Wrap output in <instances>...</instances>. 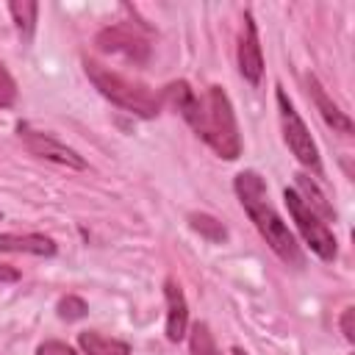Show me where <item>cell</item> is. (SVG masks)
I'll return each mask as SVG.
<instances>
[{
    "instance_id": "obj_1",
    "label": "cell",
    "mask_w": 355,
    "mask_h": 355,
    "mask_svg": "<svg viewBox=\"0 0 355 355\" xmlns=\"http://www.w3.org/2000/svg\"><path fill=\"white\" fill-rule=\"evenodd\" d=\"M161 100H166L178 114L191 125V130L225 161H236L241 155L239 122L233 114V103L222 86H208L202 97L186 80H175L164 89Z\"/></svg>"
},
{
    "instance_id": "obj_2",
    "label": "cell",
    "mask_w": 355,
    "mask_h": 355,
    "mask_svg": "<svg viewBox=\"0 0 355 355\" xmlns=\"http://www.w3.org/2000/svg\"><path fill=\"white\" fill-rule=\"evenodd\" d=\"M233 189H236V197H239L241 208L247 211L250 222H252L255 230L263 236V241L272 247V252H275L283 263H288V266H302L300 244H297V239L291 236V230L286 227V222L280 219V214L275 211V205L269 202L263 178H261L258 172H252V169H244V172L236 175Z\"/></svg>"
},
{
    "instance_id": "obj_3",
    "label": "cell",
    "mask_w": 355,
    "mask_h": 355,
    "mask_svg": "<svg viewBox=\"0 0 355 355\" xmlns=\"http://www.w3.org/2000/svg\"><path fill=\"white\" fill-rule=\"evenodd\" d=\"M83 69H86L89 80L94 83V89L114 105H119L141 119H153L161 114V105H164L161 94H155L141 80H133V78H128L100 61H92V58H83Z\"/></svg>"
},
{
    "instance_id": "obj_4",
    "label": "cell",
    "mask_w": 355,
    "mask_h": 355,
    "mask_svg": "<svg viewBox=\"0 0 355 355\" xmlns=\"http://www.w3.org/2000/svg\"><path fill=\"white\" fill-rule=\"evenodd\" d=\"M283 200L288 205V214L300 230V236L305 239V244L322 258V261H336L338 255V244L333 230L327 227V222H322V216L294 191V189H283Z\"/></svg>"
},
{
    "instance_id": "obj_5",
    "label": "cell",
    "mask_w": 355,
    "mask_h": 355,
    "mask_svg": "<svg viewBox=\"0 0 355 355\" xmlns=\"http://www.w3.org/2000/svg\"><path fill=\"white\" fill-rule=\"evenodd\" d=\"M275 100H277V114H280V128H283V139L288 144V150L294 153V158L308 166L313 175H322V158H319V147L308 130V125L302 122V116L297 114L294 103L288 100V94L277 86L275 92Z\"/></svg>"
},
{
    "instance_id": "obj_6",
    "label": "cell",
    "mask_w": 355,
    "mask_h": 355,
    "mask_svg": "<svg viewBox=\"0 0 355 355\" xmlns=\"http://www.w3.org/2000/svg\"><path fill=\"white\" fill-rule=\"evenodd\" d=\"M94 44H97V50H103L108 55H122L125 61H133V64H144L150 58L147 36L141 33L139 25H130V22H116V25L103 28L94 36Z\"/></svg>"
},
{
    "instance_id": "obj_7",
    "label": "cell",
    "mask_w": 355,
    "mask_h": 355,
    "mask_svg": "<svg viewBox=\"0 0 355 355\" xmlns=\"http://www.w3.org/2000/svg\"><path fill=\"white\" fill-rule=\"evenodd\" d=\"M17 133H19L22 144L28 147L31 155L44 158V161H53V164L67 166V169H86V158H83L78 150H72V147H67L64 141H58L55 136H50V133H44V130H36V128L28 125V122H19V125H17Z\"/></svg>"
},
{
    "instance_id": "obj_8",
    "label": "cell",
    "mask_w": 355,
    "mask_h": 355,
    "mask_svg": "<svg viewBox=\"0 0 355 355\" xmlns=\"http://www.w3.org/2000/svg\"><path fill=\"white\" fill-rule=\"evenodd\" d=\"M236 58H239V72H241V78H244L250 86H258V83H261V75H263V53H261L258 25H255V19H252L250 11H244V17H241V36H239Z\"/></svg>"
},
{
    "instance_id": "obj_9",
    "label": "cell",
    "mask_w": 355,
    "mask_h": 355,
    "mask_svg": "<svg viewBox=\"0 0 355 355\" xmlns=\"http://www.w3.org/2000/svg\"><path fill=\"white\" fill-rule=\"evenodd\" d=\"M164 300H166V338L180 341L189 327V305H186V294L175 277L164 280Z\"/></svg>"
},
{
    "instance_id": "obj_10",
    "label": "cell",
    "mask_w": 355,
    "mask_h": 355,
    "mask_svg": "<svg viewBox=\"0 0 355 355\" xmlns=\"http://www.w3.org/2000/svg\"><path fill=\"white\" fill-rule=\"evenodd\" d=\"M308 80V89H311V97H313V105H316V111L322 114V119L333 128V130H338V133H344V136H349L352 133V119L330 100V94L324 92V86L319 83V78L316 75H308L305 78Z\"/></svg>"
},
{
    "instance_id": "obj_11",
    "label": "cell",
    "mask_w": 355,
    "mask_h": 355,
    "mask_svg": "<svg viewBox=\"0 0 355 355\" xmlns=\"http://www.w3.org/2000/svg\"><path fill=\"white\" fill-rule=\"evenodd\" d=\"M0 250L50 258V255H55V241L44 233H0Z\"/></svg>"
},
{
    "instance_id": "obj_12",
    "label": "cell",
    "mask_w": 355,
    "mask_h": 355,
    "mask_svg": "<svg viewBox=\"0 0 355 355\" xmlns=\"http://www.w3.org/2000/svg\"><path fill=\"white\" fill-rule=\"evenodd\" d=\"M78 344H80V349L86 355H130V344L128 341L103 336L100 330H83L78 336Z\"/></svg>"
},
{
    "instance_id": "obj_13",
    "label": "cell",
    "mask_w": 355,
    "mask_h": 355,
    "mask_svg": "<svg viewBox=\"0 0 355 355\" xmlns=\"http://www.w3.org/2000/svg\"><path fill=\"white\" fill-rule=\"evenodd\" d=\"M322 219H336V211H333V205L327 202V197L322 194V189L308 178V175H297V189H294Z\"/></svg>"
},
{
    "instance_id": "obj_14",
    "label": "cell",
    "mask_w": 355,
    "mask_h": 355,
    "mask_svg": "<svg viewBox=\"0 0 355 355\" xmlns=\"http://www.w3.org/2000/svg\"><path fill=\"white\" fill-rule=\"evenodd\" d=\"M8 14H11L17 31L22 33V39H31L33 36V28H36L39 6L33 0H14V3H8Z\"/></svg>"
},
{
    "instance_id": "obj_15",
    "label": "cell",
    "mask_w": 355,
    "mask_h": 355,
    "mask_svg": "<svg viewBox=\"0 0 355 355\" xmlns=\"http://www.w3.org/2000/svg\"><path fill=\"white\" fill-rule=\"evenodd\" d=\"M189 225H191V230H197L202 239H208V241H214V244H222L225 239H227V227L216 219V216H211V214H189Z\"/></svg>"
},
{
    "instance_id": "obj_16",
    "label": "cell",
    "mask_w": 355,
    "mask_h": 355,
    "mask_svg": "<svg viewBox=\"0 0 355 355\" xmlns=\"http://www.w3.org/2000/svg\"><path fill=\"white\" fill-rule=\"evenodd\" d=\"M189 347H191V355H222L214 336H211V327L205 322H197L191 324V333H189Z\"/></svg>"
},
{
    "instance_id": "obj_17",
    "label": "cell",
    "mask_w": 355,
    "mask_h": 355,
    "mask_svg": "<svg viewBox=\"0 0 355 355\" xmlns=\"http://www.w3.org/2000/svg\"><path fill=\"white\" fill-rule=\"evenodd\" d=\"M55 311H58V316H61L64 322H78V319H83V316L89 313V305H86V300H80V297H75V294H67V297L58 300Z\"/></svg>"
},
{
    "instance_id": "obj_18",
    "label": "cell",
    "mask_w": 355,
    "mask_h": 355,
    "mask_svg": "<svg viewBox=\"0 0 355 355\" xmlns=\"http://www.w3.org/2000/svg\"><path fill=\"white\" fill-rule=\"evenodd\" d=\"M14 103H17V83L6 69V64L0 61V108H11Z\"/></svg>"
},
{
    "instance_id": "obj_19",
    "label": "cell",
    "mask_w": 355,
    "mask_h": 355,
    "mask_svg": "<svg viewBox=\"0 0 355 355\" xmlns=\"http://www.w3.org/2000/svg\"><path fill=\"white\" fill-rule=\"evenodd\" d=\"M36 355H78V352L64 341H44L36 347Z\"/></svg>"
},
{
    "instance_id": "obj_20",
    "label": "cell",
    "mask_w": 355,
    "mask_h": 355,
    "mask_svg": "<svg viewBox=\"0 0 355 355\" xmlns=\"http://www.w3.org/2000/svg\"><path fill=\"white\" fill-rule=\"evenodd\" d=\"M352 319H355V308L349 305V308H344V313H341V333H344V338H347L349 344H355V324H352Z\"/></svg>"
},
{
    "instance_id": "obj_21",
    "label": "cell",
    "mask_w": 355,
    "mask_h": 355,
    "mask_svg": "<svg viewBox=\"0 0 355 355\" xmlns=\"http://www.w3.org/2000/svg\"><path fill=\"white\" fill-rule=\"evenodd\" d=\"M17 280H19V272L14 266L0 263V283H17Z\"/></svg>"
},
{
    "instance_id": "obj_22",
    "label": "cell",
    "mask_w": 355,
    "mask_h": 355,
    "mask_svg": "<svg viewBox=\"0 0 355 355\" xmlns=\"http://www.w3.org/2000/svg\"><path fill=\"white\" fill-rule=\"evenodd\" d=\"M233 355H247L244 349H239V347H233Z\"/></svg>"
}]
</instances>
